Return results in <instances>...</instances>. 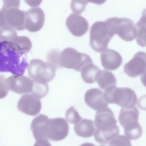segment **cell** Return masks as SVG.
<instances>
[{
	"mask_svg": "<svg viewBox=\"0 0 146 146\" xmlns=\"http://www.w3.org/2000/svg\"><path fill=\"white\" fill-rule=\"evenodd\" d=\"M104 96L105 100L108 104H116L122 107H133L137 101L135 93L128 88L111 86L105 90Z\"/></svg>",
	"mask_w": 146,
	"mask_h": 146,
	"instance_id": "cell-1",
	"label": "cell"
},
{
	"mask_svg": "<svg viewBox=\"0 0 146 146\" xmlns=\"http://www.w3.org/2000/svg\"><path fill=\"white\" fill-rule=\"evenodd\" d=\"M57 68L62 67L80 71L86 65L93 61L88 54L79 52L75 49L68 47L61 52H58Z\"/></svg>",
	"mask_w": 146,
	"mask_h": 146,
	"instance_id": "cell-2",
	"label": "cell"
},
{
	"mask_svg": "<svg viewBox=\"0 0 146 146\" xmlns=\"http://www.w3.org/2000/svg\"><path fill=\"white\" fill-rule=\"evenodd\" d=\"M90 45L95 51L100 52L108 47L114 35L104 21L95 22L90 30Z\"/></svg>",
	"mask_w": 146,
	"mask_h": 146,
	"instance_id": "cell-3",
	"label": "cell"
},
{
	"mask_svg": "<svg viewBox=\"0 0 146 146\" xmlns=\"http://www.w3.org/2000/svg\"><path fill=\"white\" fill-rule=\"evenodd\" d=\"M111 32L123 40L131 41L135 38L136 32L133 21L125 18L113 17L105 21Z\"/></svg>",
	"mask_w": 146,
	"mask_h": 146,
	"instance_id": "cell-4",
	"label": "cell"
},
{
	"mask_svg": "<svg viewBox=\"0 0 146 146\" xmlns=\"http://www.w3.org/2000/svg\"><path fill=\"white\" fill-rule=\"evenodd\" d=\"M27 70L29 76L33 80L46 83L52 80L55 76L54 66L38 59H34L30 61Z\"/></svg>",
	"mask_w": 146,
	"mask_h": 146,
	"instance_id": "cell-5",
	"label": "cell"
},
{
	"mask_svg": "<svg viewBox=\"0 0 146 146\" xmlns=\"http://www.w3.org/2000/svg\"><path fill=\"white\" fill-rule=\"evenodd\" d=\"M19 9L3 7L0 10V29L8 27L19 31L25 29V12Z\"/></svg>",
	"mask_w": 146,
	"mask_h": 146,
	"instance_id": "cell-6",
	"label": "cell"
},
{
	"mask_svg": "<svg viewBox=\"0 0 146 146\" xmlns=\"http://www.w3.org/2000/svg\"><path fill=\"white\" fill-rule=\"evenodd\" d=\"M69 127L63 118L58 117L48 119L47 123L46 135L48 139L60 141L68 135Z\"/></svg>",
	"mask_w": 146,
	"mask_h": 146,
	"instance_id": "cell-7",
	"label": "cell"
},
{
	"mask_svg": "<svg viewBox=\"0 0 146 146\" xmlns=\"http://www.w3.org/2000/svg\"><path fill=\"white\" fill-rule=\"evenodd\" d=\"M49 119L47 116L40 114L32 120L31 129L36 140L34 146L50 145L46 135L47 123Z\"/></svg>",
	"mask_w": 146,
	"mask_h": 146,
	"instance_id": "cell-8",
	"label": "cell"
},
{
	"mask_svg": "<svg viewBox=\"0 0 146 146\" xmlns=\"http://www.w3.org/2000/svg\"><path fill=\"white\" fill-rule=\"evenodd\" d=\"M139 115V111L135 106L122 107L118 118L120 124L124 128V133L141 128L138 122Z\"/></svg>",
	"mask_w": 146,
	"mask_h": 146,
	"instance_id": "cell-9",
	"label": "cell"
},
{
	"mask_svg": "<svg viewBox=\"0 0 146 146\" xmlns=\"http://www.w3.org/2000/svg\"><path fill=\"white\" fill-rule=\"evenodd\" d=\"M146 56L145 52H137L133 58L124 65V72L131 78L144 74L146 72Z\"/></svg>",
	"mask_w": 146,
	"mask_h": 146,
	"instance_id": "cell-10",
	"label": "cell"
},
{
	"mask_svg": "<svg viewBox=\"0 0 146 146\" xmlns=\"http://www.w3.org/2000/svg\"><path fill=\"white\" fill-rule=\"evenodd\" d=\"M9 90L18 94L31 92L33 81L30 78L21 75H14L6 78Z\"/></svg>",
	"mask_w": 146,
	"mask_h": 146,
	"instance_id": "cell-11",
	"label": "cell"
},
{
	"mask_svg": "<svg viewBox=\"0 0 146 146\" xmlns=\"http://www.w3.org/2000/svg\"><path fill=\"white\" fill-rule=\"evenodd\" d=\"M45 14L39 7L30 9L25 12V29L31 32L38 31L42 27L45 21Z\"/></svg>",
	"mask_w": 146,
	"mask_h": 146,
	"instance_id": "cell-12",
	"label": "cell"
},
{
	"mask_svg": "<svg viewBox=\"0 0 146 146\" xmlns=\"http://www.w3.org/2000/svg\"><path fill=\"white\" fill-rule=\"evenodd\" d=\"M17 107L21 112L28 115L35 116L41 110V103L39 99L32 94H27L20 98Z\"/></svg>",
	"mask_w": 146,
	"mask_h": 146,
	"instance_id": "cell-13",
	"label": "cell"
},
{
	"mask_svg": "<svg viewBox=\"0 0 146 146\" xmlns=\"http://www.w3.org/2000/svg\"><path fill=\"white\" fill-rule=\"evenodd\" d=\"M66 24L69 32L76 37L82 36L88 30L89 24L87 21L77 13L70 14L66 19Z\"/></svg>",
	"mask_w": 146,
	"mask_h": 146,
	"instance_id": "cell-14",
	"label": "cell"
},
{
	"mask_svg": "<svg viewBox=\"0 0 146 146\" xmlns=\"http://www.w3.org/2000/svg\"><path fill=\"white\" fill-rule=\"evenodd\" d=\"M84 100L88 106L96 111L106 108L108 105L104 100L103 92L98 88L88 90L85 94Z\"/></svg>",
	"mask_w": 146,
	"mask_h": 146,
	"instance_id": "cell-15",
	"label": "cell"
},
{
	"mask_svg": "<svg viewBox=\"0 0 146 146\" xmlns=\"http://www.w3.org/2000/svg\"><path fill=\"white\" fill-rule=\"evenodd\" d=\"M117 122L113 112L107 107L98 110L95 115L94 123L96 128H111L116 125Z\"/></svg>",
	"mask_w": 146,
	"mask_h": 146,
	"instance_id": "cell-16",
	"label": "cell"
},
{
	"mask_svg": "<svg viewBox=\"0 0 146 146\" xmlns=\"http://www.w3.org/2000/svg\"><path fill=\"white\" fill-rule=\"evenodd\" d=\"M100 60L104 68L110 70L117 69L122 62V58L120 54L117 51L109 49L101 53Z\"/></svg>",
	"mask_w": 146,
	"mask_h": 146,
	"instance_id": "cell-17",
	"label": "cell"
},
{
	"mask_svg": "<svg viewBox=\"0 0 146 146\" xmlns=\"http://www.w3.org/2000/svg\"><path fill=\"white\" fill-rule=\"evenodd\" d=\"M8 49L16 54L28 53L31 50L32 44L30 39L25 36H16L7 42Z\"/></svg>",
	"mask_w": 146,
	"mask_h": 146,
	"instance_id": "cell-18",
	"label": "cell"
},
{
	"mask_svg": "<svg viewBox=\"0 0 146 146\" xmlns=\"http://www.w3.org/2000/svg\"><path fill=\"white\" fill-rule=\"evenodd\" d=\"M120 133L119 127L117 125L110 128H97L94 134L96 141L99 144L105 145L114 137Z\"/></svg>",
	"mask_w": 146,
	"mask_h": 146,
	"instance_id": "cell-19",
	"label": "cell"
},
{
	"mask_svg": "<svg viewBox=\"0 0 146 146\" xmlns=\"http://www.w3.org/2000/svg\"><path fill=\"white\" fill-rule=\"evenodd\" d=\"M76 135L84 138H88L94 135L96 127L93 121L88 119H82L74 126Z\"/></svg>",
	"mask_w": 146,
	"mask_h": 146,
	"instance_id": "cell-20",
	"label": "cell"
},
{
	"mask_svg": "<svg viewBox=\"0 0 146 146\" xmlns=\"http://www.w3.org/2000/svg\"><path fill=\"white\" fill-rule=\"evenodd\" d=\"M97 82L99 87L103 90L112 86H116V79L113 74L106 70H100L96 78Z\"/></svg>",
	"mask_w": 146,
	"mask_h": 146,
	"instance_id": "cell-21",
	"label": "cell"
},
{
	"mask_svg": "<svg viewBox=\"0 0 146 146\" xmlns=\"http://www.w3.org/2000/svg\"><path fill=\"white\" fill-rule=\"evenodd\" d=\"M100 69L93 62L88 63L82 68L81 77L83 80L88 84H92L96 82L97 75Z\"/></svg>",
	"mask_w": 146,
	"mask_h": 146,
	"instance_id": "cell-22",
	"label": "cell"
},
{
	"mask_svg": "<svg viewBox=\"0 0 146 146\" xmlns=\"http://www.w3.org/2000/svg\"><path fill=\"white\" fill-rule=\"evenodd\" d=\"M146 15L143 12L142 16L135 25L136 32L135 37L138 44L142 47L146 46Z\"/></svg>",
	"mask_w": 146,
	"mask_h": 146,
	"instance_id": "cell-23",
	"label": "cell"
},
{
	"mask_svg": "<svg viewBox=\"0 0 146 146\" xmlns=\"http://www.w3.org/2000/svg\"><path fill=\"white\" fill-rule=\"evenodd\" d=\"M33 85L31 94L40 99L45 97L48 93L49 87L47 83L33 80Z\"/></svg>",
	"mask_w": 146,
	"mask_h": 146,
	"instance_id": "cell-24",
	"label": "cell"
},
{
	"mask_svg": "<svg viewBox=\"0 0 146 146\" xmlns=\"http://www.w3.org/2000/svg\"><path fill=\"white\" fill-rule=\"evenodd\" d=\"M65 116L66 120L70 123L76 124L82 119L73 106L71 107L67 110Z\"/></svg>",
	"mask_w": 146,
	"mask_h": 146,
	"instance_id": "cell-25",
	"label": "cell"
},
{
	"mask_svg": "<svg viewBox=\"0 0 146 146\" xmlns=\"http://www.w3.org/2000/svg\"><path fill=\"white\" fill-rule=\"evenodd\" d=\"M87 3L86 0H72L71 9L74 13L80 14L84 11Z\"/></svg>",
	"mask_w": 146,
	"mask_h": 146,
	"instance_id": "cell-26",
	"label": "cell"
},
{
	"mask_svg": "<svg viewBox=\"0 0 146 146\" xmlns=\"http://www.w3.org/2000/svg\"><path fill=\"white\" fill-rule=\"evenodd\" d=\"M110 146H131L130 140L123 135H117L108 143Z\"/></svg>",
	"mask_w": 146,
	"mask_h": 146,
	"instance_id": "cell-27",
	"label": "cell"
},
{
	"mask_svg": "<svg viewBox=\"0 0 146 146\" xmlns=\"http://www.w3.org/2000/svg\"><path fill=\"white\" fill-rule=\"evenodd\" d=\"M6 78L4 76L0 75V99L5 97L9 92Z\"/></svg>",
	"mask_w": 146,
	"mask_h": 146,
	"instance_id": "cell-28",
	"label": "cell"
},
{
	"mask_svg": "<svg viewBox=\"0 0 146 146\" xmlns=\"http://www.w3.org/2000/svg\"><path fill=\"white\" fill-rule=\"evenodd\" d=\"M3 2V7L5 8L15 7L19 8L20 0H2Z\"/></svg>",
	"mask_w": 146,
	"mask_h": 146,
	"instance_id": "cell-29",
	"label": "cell"
},
{
	"mask_svg": "<svg viewBox=\"0 0 146 146\" xmlns=\"http://www.w3.org/2000/svg\"><path fill=\"white\" fill-rule=\"evenodd\" d=\"M25 3L31 7H35L39 6L42 3V0H24Z\"/></svg>",
	"mask_w": 146,
	"mask_h": 146,
	"instance_id": "cell-30",
	"label": "cell"
},
{
	"mask_svg": "<svg viewBox=\"0 0 146 146\" xmlns=\"http://www.w3.org/2000/svg\"><path fill=\"white\" fill-rule=\"evenodd\" d=\"M86 1L89 3L100 5L104 3L106 0H86Z\"/></svg>",
	"mask_w": 146,
	"mask_h": 146,
	"instance_id": "cell-31",
	"label": "cell"
}]
</instances>
